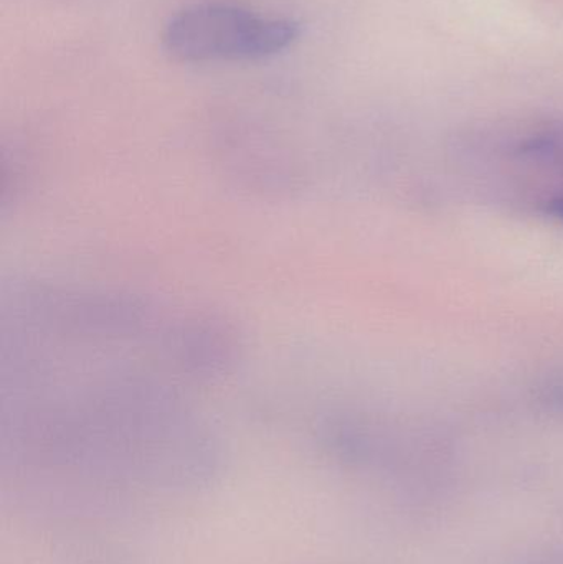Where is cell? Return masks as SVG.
Segmentation results:
<instances>
[{
	"instance_id": "6da1fadb",
	"label": "cell",
	"mask_w": 563,
	"mask_h": 564,
	"mask_svg": "<svg viewBox=\"0 0 563 564\" xmlns=\"http://www.w3.org/2000/svg\"><path fill=\"white\" fill-rule=\"evenodd\" d=\"M301 35L293 20L268 19L240 7H188L165 25L164 48L187 63L250 62L278 55Z\"/></svg>"
},
{
	"instance_id": "7a4b0ae2",
	"label": "cell",
	"mask_w": 563,
	"mask_h": 564,
	"mask_svg": "<svg viewBox=\"0 0 563 564\" xmlns=\"http://www.w3.org/2000/svg\"><path fill=\"white\" fill-rule=\"evenodd\" d=\"M519 175L538 205L563 217V124L548 126L521 139L512 151Z\"/></svg>"
}]
</instances>
